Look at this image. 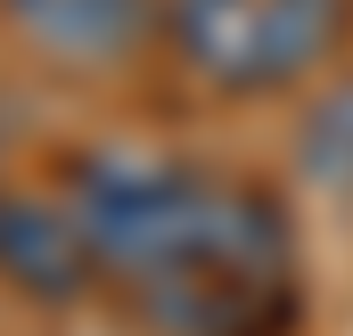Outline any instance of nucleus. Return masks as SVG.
Segmentation results:
<instances>
[{
    "instance_id": "1",
    "label": "nucleus",
    "mask_w": 353,
    "mask_h": 336,
    "mask_svg": "<svg viewBox=\"0 0 353 336\" xmlns=\"http://www.w3.org/2000/svg\"><path fill=\"white\" fill-rule=\"evenodd\" d=\"M132 304L157 336H279L296 312V238L279 197L222 180L205 230L181 246V262L132 287Z\"/></svg>"
},
{
    "instance_id": "2",
    "label": "nucleus",
    "mask_w": 353,
    "mask_h": 336,
    "mask_svg": "<svg viewBox=\"0 0 353 336\" xmlns=\"http://www.w3.org/2000/svg\"><path fill=\"white\" fill-rule=\"evenodd\" d=\"M353 25V0H165L181 66L205 90H288L304 83Z\"/></svg>"
},
{
    "instance_id": "3",
    "label": "nucleus",
    "mask_w": 353,
    "mask_h": 336,
    "mask_svg": "<svg viewBox=\"0 0 353 336\" xmlns=\"http://www.w3.org/2000/svg\"><path fill=\"white\" fill-rule=\"evenodd\" d=\"M222 180L189 165H148V156H83L74 165V222H83L99 271H115L123 287H148L181 246L205 230Z\"/></svg>"
},
{
    "instance_id": "4",
    "label": "nucleus",
    "mask_w": 353,
    "mask_h": 336,
    "mask_svg": "<svg viewBox=\"0 0 353 336\" xmlns=\"http://www.w3.org/2000/svg\"><path fill=\"white\" fill-rule=\"evenodd\" d=\"M157 8L165 0H0V17L33 50H50L66 66H115V58H132L148 41Z\"/></svg>"
},
{
    "instance_id": "5",
    "label": "nucleus",
    "mask_w": 353,
    "mask_h": 336,
    "mask_svg": "<svg viewBox=\"0 0 353 336\" xmlns=\"http://www.w3.org/2000/svg\"><path fill=\"white\" fill-rule=\"evenodd\" d=\"M0 271H8L25 295L66 304V295H83L90 279H99V254H90L74 205L58 213V205H41V197H0Z\"/></svg>"
},
{
    "instance_id": "6",
    "label": "nucleus",
    "mask_w": 353,
    "mask_h": 336,
    "mask_svg": "<svg viewBox=\"0 0 353 336\" xmlns=\"http://www.w3.org/2000/svg\"><path fill=\"white\" fill-rule=\"evenodd\" d=\"M296 156L312 180H329V189H353V83L329 90L312 115H304V140H296Z\"/></svg>"
}]
</instances>
